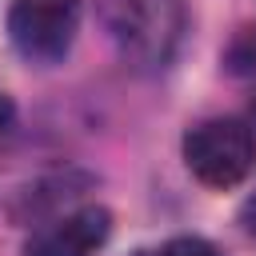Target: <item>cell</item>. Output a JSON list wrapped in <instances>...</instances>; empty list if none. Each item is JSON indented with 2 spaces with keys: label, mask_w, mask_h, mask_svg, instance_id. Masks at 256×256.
<instances>
[{
  "label": "cell",
  "mask_w": 256,
  "mask_h": 256,
  "mask_svg": "<svg viewBox=\"0 0 256 256\" xmlns=\"http://www.w3.org/2000/svg\"><path fill=\"white\" fill-rule=\"evenodd\" d=\"M100 16L136 68H164L184 32V0H100Z\"/></svg>",
  "instance_id": "1"
},
{
  "label": "cell",
  "mask_w": 256,
  "mask_h": 256,
  "mask_svg": "<svg viewBox=\"0 0 256 256\" xmlns=\"http://www.w3.org/2000/svg\"><path fill=\"white\" fill-rule=\"evenodd\" d=\"M184 164L208 188H236L256 168V136L240 120H204L184 136Z\"/></svg>",
  "instance_id": "2"
},
{
  "label": "cell",
  "mask_w": 256,
  "mask_h": 256,
  "mask_svg": "<svg viewBox=\"0 0 256 256\" xmlns=\"http://www.w3.org/2000/svg\"><path fill=\"white\" fill-rule=\"evenodd\" d=\"M80 28V0H16L8 12V36L24 60H60Z\"/></svg>",
  "instance_id": "3"
},
{
  "label": "cell",
  "mask_w": 256,
  "mask_h": 256,
  "mask_svg": "<svg viewBox=\"0 0 256 256\" xmlns=\"http://www.w3.org/2000/svg\"><path fill=\"white\" fill-rule=\"evenodd\" d=\"M112 232V216L104 208H76L60 220H52L48 228H40L24 256H92L96 248H104Z\"/></svg>",
  "instance_id": "4"
},
{
  "label": "cell",
  "mask_w": 256,
  "mask_h": 256,
  "mask_svg": "<svg viewBox=\"0 0 256 256\" xmlns=\"http://www.w3.org/2000/svg\"><path fill=\"white\" fill-rule=\"evenodd\" d=\"M136 256H220V252L200 236H176V240H164L156 248H140Z\"/></svg>",
  "instance_id": "5"
},
{
  "label": "cell",
  "mask_w": 256,
  "mask_h": 256,
  "mask_svg": "<svg viewBox=\"0 0 256 256\" xmlns=\"http://www.w3.org/2000/svg\"><path fill=\"white\" fill-rule=\"evenodd\" d=\"M240 224H244V232L256 240V192L244 200V208H240Z\"/></svg>",
  "instance_id": "6"
}]
</instances>
